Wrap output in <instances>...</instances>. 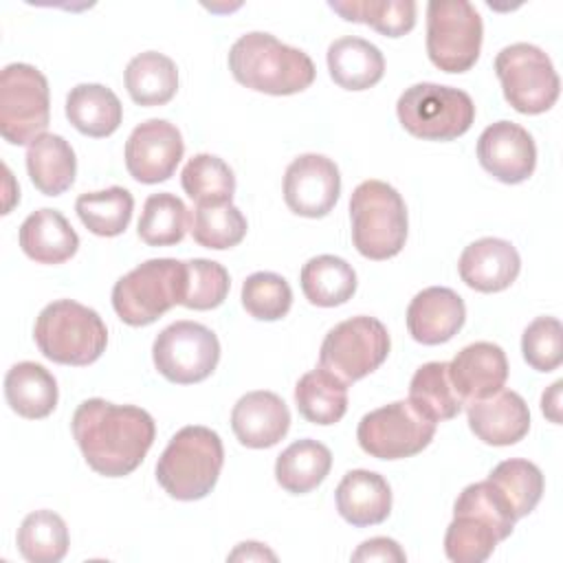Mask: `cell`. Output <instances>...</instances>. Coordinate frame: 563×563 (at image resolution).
<instances>
[{"label": "cell", "mask_w": 563, "mask_h": 563, "mask_svg": "<svg viewBox=\"0 0 563 563\" xmlns=\"http://www.w3.org/2000/svg\"><path fill=\"white\" fill-rule=\"evenodd\" d=\"M332 466V453L325 444L303 438L286 446L275 462L277 484L292 493L303 495L317 488Z\"/></svg>", "instance_id": "cell-29"}, {"label": "cell", "mask_w": 563, "mask_h": 563, "mask_svg": "<svg viewBox=\"0 0 563 563\" xmlns=\"http://www.w3.org/2000/svg\"><path fill=\"white\" fill-rule=\"evenodd\" d=\"M488 482L501 493L515 519L530 515L543 495V475L539 466L521 457L499 462L490 471Z\"/></svg>", "instance_id": "cell-37"}, {"label": "cell", "mask_w": 563, "mask_h": 563, "mask_svg": "<svg viewBox=\"0 0 563 563\" xmlns=\"http://www.w3.org/2000/svg\"><path fill=\"white\" fill-rule=\"evenodd\" d=\"M18 550L31 563H57L68 552V528L53 510H35L18 530Z\"/></svg>", "instance_id": "cell-38"}, {"label": "cell", "mask_w": 563, "mask_h": 563, "mask_svg": "<svg viewBox=\"0 0 563 563\" xmlns=\"http://www.w3.org/2000/svg\"><path fill=\"white\" fill-rule=\"evenodd\" d=\"M391 347L387 328L367 314L336 323L323 339L319 367L332 372L345 385L361 380L383 365Z\"/></svg>", "instance_id": "cell-12"}, {"label": "cell", "mask_w": 563, "mask_h": 563, "mask_svg": "<svg viewBox=\"0 0 563 563\" xmlns=\"http://www.w3.org/2000/svg\"><path fill=\"white\" fill-rule=\"evenodd\" d=\"M20 246L37 264H62L79 249V235L55 209L33 211L20 227Z\"/></svg>", "instance_id": "cell-24"}, {"label": "cell", "mask_w": 563, "mask_h": 563, "mask_svg": "<svg viewBox=\"0 0 563 563\" xmlns=\"http://www.w3.org/2000/svg\"><path fill=\"white\" fill-rule=\"evenodd\" d=\"M191 224V213L187 205L174 194H152L139 220V238L150 246H172L178 244Z\"/></svg>", "instance_id": "cell-36"}, {"label": "cell", "mask_w": 563, "mask_h": 563, "mask_svg": "<svg viewBox=\"0 0 563 563\" xmlns=\"http://www.w3.org/2000/svg\"><path fill=\"white\" fill-rule=\"evenodd\" d=\"M479 165L499 183L517 185L532 176L537 147L526 128L512 121H495L477 139Z\"/></svg>", "instance_id": "cell-17"}, {"label": "cell", "mask_w": 563, "mask_h": 563, "mask_svg": "<svg viewBox=\"0 0 563 563\" xmlns=\"http://www.w3.org/2000/svg\"><path fill=\"white\" fill-rule=\"evenodd\" d=\"M290 427L286 402L273 391H249L231 411V429L242 446L268 449L275 446Z\"/></svg>", "instance_id": "cell-21"}, {"label": "cell", "mask_w": 563, "mask_h": 563, "mask_svg": "<svg viewBox=\"0 0 563 563\" xmlns=\"http://www.w3.org/2000/svg\"><path fill=\"white\" fill-rule=\"evenodd\" d=\"M561 387H563V380H556L548 391H543V396H541V409H543V413L552 420V422H561V413H559V409H561Z\"/></svg>", "instance_id": "cell-46"}, {"label": "cell", "mask_w": 563, "mask_h": 563, "mask_svg": "<svg viewBox=\"0 0 563 563\" xmlns=\"http://www.w3.org/2000/svg\"><path fill=\"white\" fill-rule=\"evenodd\" d=\"M4 398L18 416L40 420L57 407V380L44 365L22 361L4 376Z\"/></svg>", "instance_id": "cell-27"}, {"label": "cell", "mask_w": 563, "mask_h": 563, "mask_svg": "<svg viewBox=\"0 0 563 563\" xmlns=\"http://www.w3.org/2000/svg\"><path fill=\"white\" fill-rule=\"evenodd\" d=\"M484 24L466 0H433L427 7V55L444 73H466L482 51Z\"/></svg>", "instance_id": "cell-9"}, {"label": "cell", "mask_w": 563, "mask_h": 563, "mask_svg": "<svg viewBox=\"0 0 563 563\" xmlns=\"http://www.w3.org/2000/svg\"><path fill=\"white\" fill-rule=\"evenodd\" d=\"M242 306L260 321H277L288 314L292 290L282 275L260 271L249 275L242 284Z\"/></svg>", "instance_id": "cell-41"}, {"label": "cell", "mask_w": 563, "mask_h": 563, "mask_svg": "<svg viewBox=\"0 0 563 563\" xmlns=\"http://www.w3.org/2000/svg\"><path fill=\"white\" fill-rule=\"evenodd\" d=\"M66 117L75 130L101 139L117 132L123 119L119 97L101 84H79L66 97Z\"/></svg>", "instance_id": "cell-28"}, {"label": "cell", "mask_w": 563, "mask_h": 563, "mask_svg": "<svg viewBox=\"0 0 563 563\" xmlns=\"http://www.w3.org/2000/svg\"><path fill=\"white\" fill-rule=\"evenodd\" d=\"M229 70L242 86L277 97L306 90L317 75L303 51L262 31H251L233 42Z\"/></svg>", "instance_id": "cell-2"}, {"label": "cell", "mask_w": 563, "mask_h": 563, "mask_svg": "<svg viewBox=\"0 0 563 563\" xmlns=\"http://www.w3.org/2000/svg\"><path fill=\"white\" fill-rule=\"evenodd\" d=\"M521 260L517 249L501 238L471 242L457 262L462 282L477 292L506 290L519 275Z\"/></svg>", "instance_id": "cell-22"}, {"label": "cell", "mask_w": 563, "mask_h": 563, "mask_svg": "<svg viewBox=\"0 0 563 563\" xmlns=\"http://www.w3.org/2000/svg\"><path fill=\"white\" fill-rule=\"evenodd\" d=\"M334 499L339 515L356 528L383 523L391 512V488L387 479L365 468L347 471L336 486Z\"/></svg>", "instance_id": "cell-23"}, {"label": "cell", "mask_w": 563, "mask_h": 563, "mask_svg": "<svg viewBox=\"0 0 563 563\" xmlns=\"http://www.w3.org/2000/svg\"><path fill=\"white\" fill-rule=\"evenodd\" d=\"M191 235L205 249L224 251L244 240L246 218L233 202L196 205Z\"/></svg>", "instance_id": "cell-40"}, {"label": "cell", "mask_w": 563, "mask_h": 563, "mask_svg": "<svg viewBox=\"0 0 563 563\" xmlns=\"http://www.w3.org/2000/svg\"><path fill=\"white\" fill-rule=\"evenodd\" d=\"M295 402L308 422L334 424L347 411V385L332 372L317 367L297 380Z\"/></svg>", "instance_id": "cell-31"}, {"label": "cell", "mask_w": 563, "mask_h": 563, "mask_svg": "<svg viewBox=\"0 0 563 563\" xmlns=\"http://www.w3.org/2000/svg\"><path fill=\"white\" fill-rule=\"evenodd\" d=\"M185 154L180 130L165 119H147L125 141V167L139 183L167 180Z\"/></svg>", "instance_id": "cell-15"}, {"label": "cell", "mask_w": 563, "mask_h": 563, "mask_svg": "<svg viewBox=\"0 0 563 563\" xmlns=\"http://www.w3.org/2000/svg\"><path fill=\"white\" fill-rule=\"evenodd\" d=\"M449 376L464 405H468L504 387L508 378V361L497 343L477 341L453 356Z\"/></svg>", "instance_id": "cell-20"}, {"label": "cell", "mask_w": 563, "mask_h": 563, "mask_svg": "<svg viewBox=\"0 0 563 563\" xmlns=\"http://www.w3.org/2000/svg\"><path fill=\"white\" fill-rule=\"evenodd\" d=\"M185 282V262L172 257L147 260L114 284L112 308L128 325H150L172 306L183 303Z\"/></svg>", "instance_id": "cell-7"}, {"label": "cell", "mask_w": 563, "mask_h": 563, "mask_svg": "<svg viewBox=\"0 0 563 563\" xmlns=\"http://www.w3.org/2000/svg\"><path fill=\"white\" fill-rule=\"evenodd\" d=\"M40 352L59 365H90L108 343V330L97 310L73 301L57 299L48 303L33 328Z\"/></svg>", "instance_id": "cell-5"}, {"label": "cell", "mask_w": 563, "mask_h": 563, "mask_svg": "<svg viewBox=\"0 0 563 563\" xmlns=\"http://www.w3.org/2000/svg\"><path fill=\"white\" fill-rule=\"evenodd\" d=\"M187 282H185V297L183 303L185 308L191 310H211L218 308L231 288L229 273L222 264L213 260H187Z\"/></svg>", "instance_id": "cell-42"}, {"label": "cell", "mask_w": 563, "mask_h": 563, "mask_svg": "<svg viewBox=\"0 0 563 563\" xmlns=\"http://www.w3.org/2000/svg\"><path fill=\"white\" fill-rule=\"evenodd\" d=\"M515 521L506 499L488 479L468 484L455 499L444 552L455 563H482L510 537Z\"/></svg>", "instance_id": "cell-3"}, {"label": "cell", "mask_w": 563, "mask_h": 563, "mask_svg": "<svg viewBox=\"0 0 563 563\" xmlns=\"http://www.w3.org/2000/svg\"><path fill=\"white\" fill-rule=\"evenodd\" d=\"M125 88L139 106H165L178 90L176 64L156 51L139 53L125 66Z\"/></svg>", "instance_id": "cell-30"}, {"label": "cell", "mask_w": 563, "mask_h": 563, "mask_svg": "<svg viewBox=\"0 0 563 563\" xmlns=\"http://www.w3.org/2000/svg\"><path fill=\"white\" fill-rule=\"evenodd\" d=\"M471 431L490 446L517 444L530 429L526 400L512 389H499L486 398L468 402Z\"/></svg>", "instance_id": "cell-18"}, {"label": "cell", "mask_w": 563, "mask_h": 563, "mask_svg": "<svg viewBox=\"0 0 563 563\" xmlns=\"http://www.w3.org/2000/svg\"><path fill=\"white\" fill-rule=\"evenodd\" d=\"M409 400L435 424L455 418L464 407V400L451 383L449 363L444 361H431L416 369L409 383Z\"/></svg>", "instance_id": "cell-33"}, {"label": "cell", "mask_w": 563, "mask_h": 563, "mask_svg": "<svg viewBox=\"0 0 563 563\" xmlns=\"http://www.w3.org/2000/svg\"><path fill=\"white\" fill-rule=\"evenodd\" d=\"M526 363L537 372H552L563 361V328L554 317H537L521 336Z\"/></svg>", "instance_id": "cell-43"}, {"label": "cell", "mask_w": 563, "mask_h": 563, "mask_svg": "<svg viewBox=\"0 0 563 563\" xmlns=\"http://www.w3.org/2000/svg\"><path fill=\"white\" fill-rule=\"evenodd\" d=\"M152 358L163 378L191 385L209 378L220 361V341L202 323L176 321L158 332Z\"/></svg>", "instance_id": "cell-14"}, {"label": "cell", "mask_w": 563, "mask_h": 563, "mask_svg": "<svg viewBox=\"0 0 563 563\" xmlns=\"http://www.w3.org/2000/svg\"><path fill=\"white\" fill-rule=\"evenodd\" d=\"M75 211L90 233L114 238L128 229L134 211V198L125 187L114 185L101 191L81 194L75 202Z\"/></svg>", "instance_id": "cell-34"}, {"label": "cell", "mask_w": 563, "mask_h": 563, "mask_svg": "<svg viewBox=\"0 0 563 563\" xmlns=\"http://www.w3.org/2000/svg\"><path fill=\"white\" fill-rule=\"evenodd\" d=\"M328 70L345 90H367L385 75V57L363 37H339L328 46Z\"/></svg>", "instance_id": "cell-25"}, {"label": "cell", "mask_w": 563, "mask_h": 563, "mask_svg": "<svg viewBox=\"0 0 563 563\" xmlns=\"http://www.w3.org/2000/svg\"><path fill=\"white\" fill-rule=\"evenodd\" d=\"M26 172L44 196H59L77 174V158L70 143L59 134H42L26 147Z\"/></svg>", "instance_id": "cell-26"}, {"label": "cell", "mask_w": 563, "mask_h": 563, "mask_svg": "<svg viewBox=\"0 0 563 563\" xmlns=\"http://www.w3.org/2000/svg\"><path fill=\"white\" fill-rule=\"evenodd\" d=\"M495 73L506 101L521 114H541L559 99V75L550 57L534 44L504 46L495 57Z\"/></svg>", "instance_id": "cell-11"}, {"label": "cell", "mask_w": 563, "mask_h": 563, "mask_svg": "<svg viewBox=\"0 0 563 563\" xmlns=\"http://www.w3.org/2000/svg\"><path fill=\"white\" fill-rule=\"evenodd\" d=\"M224 464L220 435L202 424L176 431L156 462V479L163 490L180 501L202 499L216 486Z\"/></svg>", "instance_id": "cell-4"}, {"label": "cell", "mask_w": 563, "mask_h": 563, "mask_svg": "<svg viewBox=\"0 0 563 563\" xmlns=\"http://www.w3.org/2000/svg\"><path fill=\"white\" fill-rule=\"evenodd\" d=\"M328 7L343 20L369 24L387 37H400L416 26L413 0H330Z\"/></svg>", "instance_id": "cell-35"}, {"label": "cell", "mask_w": 563, "mask_h": 563, "mask_svg": "<svg viewBox=\"0 0 563 563\" xmlns=\"http://www.w3.org/2000/svg\"><path fill=\"white\" fill-rule=\"evenodd\" d=\"M185 194L196 205H222L231 202L235 194L233 169L213 154H196L187 161L180 174Z\"/></svg>", "instance_id": "cell-39"}, {"label": "cell", "mask_w": 563, "mask_h": 563, "mask_svg": "<svg viewBox=\"0 0 563 563\" xmlns=\"http://www.w3.org/2000/svg\"><path fill=\"white\" fill-rule=\"evenodd\" d=\"M73 435L95 473L123 477L145 460L156 427L141 407L88 398L73 413Z\"/></svg>", "instance_id": "cell-1"}, {"label": "cell", "mask_w": 563, "mask_h": 563, "mask_svg": "<svg viewBox=\"0 0 563 563\" xmlns=\"http://www.w3.org/2000/svg\"><path fill=\"white\" fill-rule=\"evenodd\" d=\"M407 554L402 548L387 537H374L358 545V550L352 554V561H405Z\"/></svg>", "instance_id": "cell-44"}, {"label": "cell", "mask_w": 563, "mask_h": 563, "mask_svg": "<svg viewBox=\"0 0 563 563\" xmlns=\"http://www.w3.org/2000/svg\"><path fill=\"white\" fill-rule=\"evenodd\" d=\"M51 119L46 77L31 64H9L0 73V134L11 145H31Z\"/></svg>", "instance_id": "cell-10"}, {"label": "cell", "mask_w": 563, "mask_h": 563, "mask_svg": "<svg viewBox=\"0 0 563 563\" xmlns=\"http://www.w3.org/2000/svg\"><path fill=\"white\" fill-rule=\"evenodd\" d=\"M400 125L422 141H453L475 121L473 99L451 86L431 81L409 86L396 103Z\"/></svg>", "instance_id": "cell-8"}, {"label": "cell", "mask_w": 563, "mask_h": 563, "mask_svg": "<svg viewBox=\"0 0 563 563\" xmlns=\"http://www.w3.org/2000/svg\"><path fill=\"white\" fill-rule=\"evenodd\" d=\"M299 282L306 299L319 308L341 306L356 290L354 268L336 255L310 257L301 268Z\"/></svg>", "instance_id": "cell-32"}, {"label": "cell", "mask_w": 563, "mask_h": 563, "mask_svg": "<svg viewBox=\"0 0 563 563\" xmlns=\"http://www.w3.org/2000/svg\"><path fill=\"white\" fill-rule=\"evenodd\" d=\"M264 559L275 561L277 556H275L268 548H264L262 543H257V541H244V543H240V545L229 554V561H264Z\"/></svg>", "instance_id": "cell-45"}, {"label": "cell", "mask_w": 563, "mask_h": 563, "mask_svg": "<svg viewBox=\"0 0 563 563\" xmlns=\"http://www.w3.org/2000/svg\"><path fill=\"white\" fill-rule=\"evenodd\" d=\"M352 242L367 260L398 255L407 240V207L402 196L383 180L361 183L350 198Z\"/></svg>", "instance_id": "cell-6"}, {"label": "cell", "mask_w": 563, "mask_h": 563, "mask_svg": "<svg viewBox=\"0 0 563 563\" xmlns=\"http://www.w3.org/2000/svg\"><path fill=\"white\" fill-rule=\"evenodd\" d=\"M466 319L462 297L446 286H429L420 290L407 308V328L413 341L422 345H440L451 341Z\"/></svg>", "instance_id": "cell-19"}, {"label": "cell", "mask_w": 563, "mask_h": 563, "mask_svg": "<svg viewBox=\"0 0 563 563\" xmlns=\"http://www.w3.org/2000/svg\"><path fill=\"white\" fill-rule=\"evenodd\" d=\"M341 194V174L332 158L323 154L297 156L284 174V200L288 209L303 218L328 216Z\"/></svg>", "instance_id": "cell-16"}, {"label": "cell", "mask_w": 563, "mask_h": 563, "mask_svg": "<svg viewBox=\"0 0 563 563\" xmlns=\"http://www.w3.org/2000/svg\"><path fill=\"white\" fill-rule=\"evenodd\" d=\"M435 435V422L422 416L411 400H396L365 413L356 429L361 449L376 460H405L422 449Z\"/></svg>", "instance_id": "cell-13"}]
</instances>
